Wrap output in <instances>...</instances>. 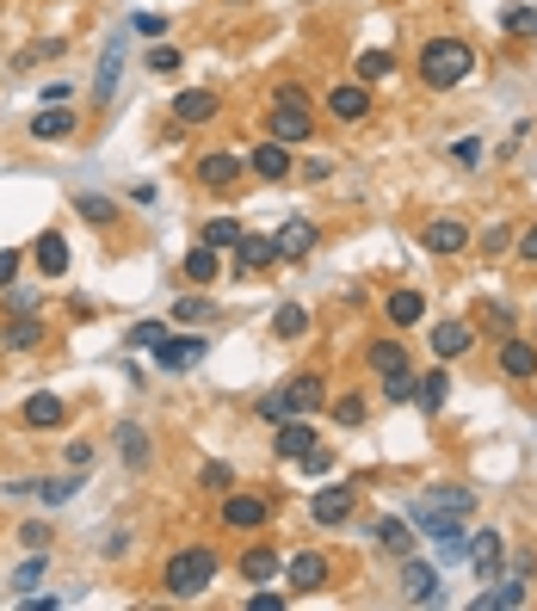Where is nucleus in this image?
Here are the masks:
<instances>
[{
	"label": "nucleus",
	"mask_w": 537,
	"mask_h": 611,
	"mask_svg": "<svg viewBox=\"0 0 537 611\" xmlns=\"http://www.w3.org/2000/svg\"><path fill=\"white\" fill-rule=\"evenodd\" d=\"M402 593H408V605H445L439 568H433V562H414V556H402Z\"/></svg>",
	"instance_id": "nucleus-8"
},
{
	"label": "nucleus",
	"mask_w": 537,
	"mask_h": 611,
	"mask_svg": "<svg viewBox=\"0 0 537 611\" xmlns=\"http://www.w3.org/2000/svg\"><path fill=\"white\" fill-rule=\"evenodd\" d=\"M62 414H68L62 395H31L25 402V426H62Z\"/></svg>",
	"instance_id": "nucleus-36"
},
{
	"label": "nucleus",
	"mask_w": 537,
	"mask_h": 611,
	"mask_svg": "<svg viewBox=\"0 0 537 611\" xmlns=\"http://www.w3.org/2000/svg\"><path fill=\"white\" fill-rule=\"evenodd\" d=\"M470 68H476V50L463 44V38H426L420 44V81L433 87V93L470 81Z\"/></svg>",
	"instance_id": "nucleus-2"
},
{
	"label": "nucleus",
	"mask_w": 537,
	"mask_h": 611,
	"mask_svg": "<svg viewBox=\"0 0 537 611\" xmlns=\"http://www.w3.org/2000/svg\"><path fill=\"white\" fill-rule=\"evenodd\" d=\"M278 574H284V556H278L272 544H254V550L241 556V581H254V587H266V581H278Z\"/></svg>",
	"instance_id": "nucleus-24"
},
{
	"label": "nucleus",
	"mask_w": 537,
	"mask_h": 611,
	"mask_svg": "<svg viewBox=\"0 0 537 611\" xmlns=\"http://www.w3.org/2000/svg\"><path fill=\"white\" fill-rule=\"evenodd\" d=\"M297 463H303L309 476H328V470H334V451H328V445H315V451H303Z\"/></svg>",
	"instance_id": "nucleus-50"
},
{
	"label": "nucleus",
	"mask_w": 537,
	"mask_h": 611,
	"mask_svg": "<svg viewBox=\"0 0 537 611\" xmlns=\"http://www.w3.org/2000/svg\"><path fill=\"white\" fill-rule=\"evenodd\" d=\"M365 365H371L377 377H389V371H408V346H402V340H371Z\"/></svg>",
	"instance_id": "nucleus-32"
},
{
	"label": "nucleus",
	"mask_w": 537,
	"mask_h": 611,
	"mask_svg": "<svg viewBox=\"0 0 537 611\" xmlns=\"http://www.w3.org/2000/svg\"><path fill=\"white\" fill-rule=\"evenodd\" d=\"M241 167H247L241 155H223V149H217V155H204V161L192 167V179H198L204 192H229V186H241Z\"/></svg>",
	"instance_id": "nucleus-12"
},
{
	"label": "nucleus",
	"mask_w": 537,
	"mask_h": 611,
	"mask_svg": "<svg viewBox=\"0 0 537 611\" xmlns=\"http://www.w3.org/2000/svg\"><path fill=\"white\" fill-rule=\"evenodd\" d=\"M124 340H130V346H136V352H142V346H149V352H155V346H161V340H167V328H161V321H136V328H130V334H124Z\"/></svg>",
	"instance_id": "nucleus-43"
},
{
	"label": "nucleus",
	"mask_w": 537,
	"mask_h": 611,
	"mask_svg": "<svg viewBox=\"0 0 537 611\" xmlns=\"http://www.w3.org/2000/svg\"><path fill=\"white\" fill-rule=\"evenodd\" d=\"M266 136H278V142H309L315 136V112H309V99H278L272 105V124H266Z\"/></svg>",
	"instance_id": "nucleus-6"
},
{
	"label": "nucleus",
	"mask_w": 537,
	"mask_h": 611,
	"mask_svg": "<svg viewBox=\"0 0 537 611\" xmlns=\"http://www.w3.org/2000/svg\"><path fill=\"white\" fill-rule=\"evenodd\" d=\"M328 118H334V124L371 118V87H365V81H340V87H328Z\"/></svg>",
	"instance_id": "nucleus-11"
},
{
	"label": "nucleus",
	"mask_w": 537,
	"mask_h": 611,
	"mask_svg": "<svg viewBox=\"0 0 537 611\" xmlns=\"http://www.w3.org/2000/svg\"><path fill=\"white\" fill-rule=\"evenodd\" d=\"M414 525H420V537H433V550H439V562H463L470 556V531H463V519L457 513H439V507H414Z\"/></svg>",
	"instance_id": "nucleus-3"
},
{
	"label": "nucleus",
	"mask_w": 537,
	"mask_h": 611,
	"mask_svg": "<svg viewBox=\"0 0 537 611\" xmlns=\"http://www.w3.org/2000/svg\"><path fill=\"white\" fill-rule=\"evenodd\" d=\"M500 377L531 383V377H537V340H525V334H507V340H500Z\"/></svg>",
	"instance_id": "nucleus-13"
},
{
	"label": "nucleus",
	"mask_w": 537,
	"mask_h": 611,
	"mask_svg": "<svg viewBox=\"0 0 537 611\" xmlns=\"http://www.w3.org/2000/svg\"><path fill=\"white\" fill-rule=\"evenodd\" d=\"M217 519H223L229 531H266V525H272V494L229 488V494H223V507H217Z\"/></svg>",
	"instance_id": "nucleus-4"
},
{
	"label": "nucleus",
	"mask_w": 537,
	"mask_h": 611,
	"mask_svg": "<svg viewBox=\"0 0 537 611\" xmlns=\"http://www.w3.org/2000/svg\"><path fill=\"white\" fill-rule=\"evenodd\" d=\"M470 562H476V574L494 587L500 581V568H507V544H500V531L488 525V531H470Z\"/></svg>",
	"instance_id": "nucleus-14"
},
{
	"label": "nucleus",
	"mask_w": 537,
	"mask_h": 611,
	"mask_svg": "<svg viewBox=\"0 0 537 611\" xmlns=\"http://www.w3.org/2000/svg\"><path fill=\"white\" fill-rule=\"evenodd\" d=\"M155 358H161L167 371H186V365H198V358H204V340H192V334H167V340L155 346Z\"/></svg>",
	"instance_id": "nucleus-26"
},
{
	"label": "nucleus",
	"mask_w": 537,
	"mask_h": 611,
	"mask_svg": "<svg viewBox=\"0 0 537 611\" xmlns=\"http://www.w3.org/2000/svg\"><path fill=\"white\" fill-rule=\"evenodd\" d=\"M507 247H513V229H507V223H488V229H482V254H488V260L507 254Z\"/></svg>",
	"instance_id": "nucleus-44"
},
{
	"label": "nucleus",
	"mask_w": 537,
	"mask_h": 611,
	"mask_svg": "<svg viewBox=\"0 0 537 611\" xmlns=\"http://www.w3.org/2000/svg\"><path fill=\"white\" fill-rule=\"evenodd\" d=\"M284 605V593H254V599H247V611H278Z\"/></svg>",
	"instance_id": "nucleus-59"
},
{
	"label": "nucleus",
	"mask_w": 537,
	"mask_h": 611,
	"mask_svg": "<svg viewBox=\"0 0 537 611\" xmlns=\"http://www.w3.org/2000/svg\"><path fill=\"white\" fill-rule=\"evenodd\" d=\"M81 488H87V482H81V470H75V476H44V482H13L7 494H38L44 507H62V500H75Z\"/></svg>",
	"instance_id": "nucleus-17"
},
{
	"label": "nucleus",
	"mask_w": 537,
	"mask_h": 611,
	"mask_svg": "<svg viewBox=\"0 0 537 611\" xmlns=\"http://www.w3.org/2000/svg\"><path fill=\"white\" fill-rule=\"evenodd\" d=\"M210 581H217V550H204V544L173 550L167 568H161V593H167V599H204Z\"/></svg>",
	"instance_id": "nucleus-1"
},
{
	"label": "nucleus",
	"mask_w": 537,
	"mask_h": 611,
	"mask_svg": "<svg viewBox=\"0 0 537 611\" xmlns=\"http://www.w3.org/2000/svg\"><path fill=\"white\" fill-rule=\"evenodd\" d=\"M284 395H291V414H315V408H328V377L303 371V377L284 383Z\"/></svg>",
	"instance_id": "nucleus-18"
},
{
	"label": "nucleus",
	"mask_w": 537,
	"mask_h": 611,
	"mask_svg": "<svg viewBox=\"0 0 537 611\" xmlns=\"http://www.w3.org/2000/svg\"><path fill=\"white\" fill-rule=\"evenodd\" d=\"M19 544L25 550H50V525H19Z\"/></svg>",
	"instance_id": "nucleus-52"
},
{
	"label": "nucleus",
	"mask_w": 537,
	"mask_h": 611,
	"mask_svg": "<svg viewBox=\"0 0 537 611\" xmlns=\"http://www.w3.org/2000/svg\"><path fill=\"white\" fill-rule=\"evenodd\" d=\"M124 56H130V44H124V38H105V50H99V68H93V99H99V105H112V99H118Z\"/></svg>",
	"instance_id": "nucleus-9"
},
{
	"label": "nucleus",
	"mask_w": 537,
	"mask_h": 611,
	"mask_svg": "<svg viewBox=\"0 0 537 611\" xmlns=\"http://www.w3.org/2000/svg\"><path fill=\"white\" fill-rule=\"evenodd\" d=\"M500 31H507V38H537V7H507L500 13Z\"/></svg>",
	"instance_id": "nucleus-40"
},
{
	"label": "nucleus",
	"mask_w": 537,
	"mask_h": 611,
	"mask_svg": "<svg viewBox=\"0 0 537 611\" xmlns=\"http://www.w3.org/2000/svg\"><path fill=\"white\" fill-rule=\"evenodd\" d=\"M272 241H278V260H309V254H315V241H321V229H315L309 217H291Z\"/></svg>",
	"instance_id": "nucleus-16"
},
{
	"label": "nucleus",
	"mask_w": 537,
	"mask_h": 611,
	"mask_svg": "<svg viewBox=\"0 0 537 611\" xmlns=\"http://www.w3.org/2000/svg\"><path fill=\"white\" fill-rule=\"evenodd\" d=\"M87 463H93V445L75 439V445H68V470H87Z\"/></svg>",
	"instance_id": "nucleus-56"
},
{
	"label": "nucleus",
	"mask_w": 537,
	"mask_h": 611,
	"mask_svg": "<svg viewBox=\"0 0 537 611\" xmlns=\"http://www.w3.org/2000/svg\"><path fill=\"white\" fill-rule=\"evenodd\" d=\"M371 537H377L389 556H414V531H408V519H396V513H383V519L371 525Z\"/></svg>",
	"instance_id": "nucleus-28"
},
{
	"label": "nucleus",
	"mask_w": 537,
	"mask_h": 611,
	"mask_svg": "<svg viewBox=\"0 0 537 611\" xmlns=\"http://www.w3.org/2000/svg\"><path fill=\"white\" fill-rule=\"evenodd\" d=\"M247 173H260L266 186H278V179H291V142H278V136H266L254 155H247Z\"/></svg>",
	"instance_id": "nucleus-15"
},
{
	"label": "nucleus",
	"mask_w": 537,
	"mask_h": 611,
	"mask_svg": "<svg viewBox=\"0 0 537 611\" xmlns=\"http://www.w3.org/2000/svg\"><path fill=\"white\" fill-rule=\"evenodd\" d=\"M352 513H358V488H346V482L315 488V494H309V519H315V525H328V531H334V525H346Z\"/></svg>",
	"instance_id": "nucleus-7"
},
{
	"label": "nucleus",
	"mask_w": 537,
	"mask_h": 611,
	"mask_svg": "<svg viewBox=\"0 0 537 611\" xmlns=\"http://www.w3.org/2000/svg\"><path fill=\"white\" fill-rule=\"evenodd\" d=\"M414 402H420L426 414H439V408L451 402V371H445V358H439V365H433V371H426V377L414 383Z\"/></svg>",
	"instance_id": "nucleus-25"
},
{
	"label": "nucleus",
	"mask_w": 537,
	"mask_h": 611,
	"mask_svg": "<svg viewBox=\"0 0 537 611\" xmlns=\"http://www.w3.org/2000/svg\"><path fill=\"white\" fill-rule=\"evenodd\" d=\"M210 494H229L235 488V470H229V463H204V476H198Z\"/></svg>",
	"instance_id": "nucleus-45"
},
{
	"label": "nucleus",
	"mask_w": 537,
	"mask_h": 611,
	"mask_svg": "<svg viewBox=\"0 0 537 611\" xmlns=\"http://www.w3.org/2000/svg\"><path fill=\"white\" fill-rule=\"evenodd\" d=\"M75 210H81L87 223H99V229H112V223H118V204H112V198H99V192H75Z\"/></svg>",
	"instance_id": "nucleus-37"
},
{
	"label": "nucleus",
	"mask_w": 537,
	"mask_h": 611,
	"mask_svg": "<svg viewBox=\"0 0 537 611\" xmlns=\"http://www.w3.org/2000/svg\"><path fill=\"white\" fill-rule=\"evenodd\" d=\"M44 562H50V550H31V562L13 574V593H31V587H38V581H44Z\"/></svg>",
	"instance_id": "nucleus-41"
},
{
	"label": "nucleus",
	"mask_w": 537,
	"mask_h": 611,
	"mask_svg": "<svg viewBox=\"0 0 537 611\" xmlns=\"http://www.w3.org/2000/svg\"><path fill=\"white\" fill-rule=\"evenodd\" d=\"M334 420H340V426H358V420H365V395H340V402H334Z\"/></svg>",
	"instance_id": "nucleus-48"
},
{
	"label": "nucleus",
	"mask_w": 537,
	"mask_h": 611,
	"mask_svg": "<svg viewBox=\"0 0 537 611\" xmlns=\"http://www.w3.org/2000/svg\"><path fill=\"white\" fill-rule=\"evenodd\" d=\"M383 309H389V321H396V328H414V321L426 315V297H420V291H389Z\"/></svg>",
	"instance_id": "nucleus-33"
},
{
	"label": "nucleus",
	"mask_w": 537,
	"mask_h": 611,
	"mask_svg": "<svg viewBox=\"0 0 537 611\" xmlns=\"http://www.w3.org/2000/svg\"><path fill=\"white\" fill-rule=\"evenodd\" d=\"M272 334H278V340H303V334H309V309H303V303H278Z\"/></svg>",
	"instance_id": "nucleus-34"
},
{
	"label": "nucleus",
	"mask_w": 537,
	"mask_h": 611,
	"mask_svg": "<svg viewBox=\"0 0 537 611\" xmlns=\"http://www.w3.org/2000/svg\"><path fill=\"white\" fill-rule=\"evenodd\" d=\"M420 247H426V254H439V260H457L463 247H470V229H463L457 217H433L420 229Z\"/></svg>",
	"instance_id": "nucleus-10"
},
{
	"label": "nucleus",
	"mask_w": 537,
	"mask_h": 611,
	"mask_svg": "<svg viewBox=\"0 0 537 611\" xmlns=\"http://www.w3.org/2000/svg\"><path fill=\"white\" fill-rule=\"evenodd\" d=\"M519 260H525V266H537V223L519 235Z\"/></svg>",
	"instance_id": "nucleus-57"
},
{
	"label": "nucleus",
	"mask_w": 537,
	"mask_h": 611,
	"mask_svg": "<svg viewBox=\"0 0 537 611\" xmlns=\"http://www.w3.org/2000/svg\"><path fill=\"white\" fill-rule=\"evenodd\" d=\"M118 457L130 463V470H142V463H149V457H155V445H149V433H142V426H136V420H124V426H118Z\"/></svg>",
	"instance_id": "nucleus-31"
},
{
	"label": "nucleus",
	"mask_w": 537,
	"mask_h": 611,
	"mask_svg": "<svg viewBox=\"0 0 537 611\" xmlns=\"http://www.w3.org/2000/svg\"><path fill=\"white\" fill-rule=\"evenodd\" d=\"M130 31H142V38H161L167 19H161V13H136V19H130Z\"/></svg>",
	"instance_id": "nucleus-54"
},
{
	"label": "nucleus",
	"mask_w": 537,
	"mask_h": 611,
	"mask_svg": "<svg viewBox=\"0 0 537 611\" xmlns=\"http://www.w3.org/2000/svg\"><path fill=\"white\" fill-rule=\"evenodd\" d=\"M383 395H389V402H414V377L408 371H389L383 377Z\"/></svg>",
	"instance_id": "nucleus-47"
},
{
	"label": "nucleus",
	"mask_w": 537,
	"mask_h": 611,
	"mask_svg": "<svg viewBox=\"0 0 537 611\" xmlns=\"http://www.w3.org/2000/svg\"><path fill=\"white\" fill-rule=\"evenodd\" d=\"M13 278H19V254H13V247H7V254H0V291H7Z\"/></svg>",
	"instance_id": "nucleus-58"
},
{
	"label": "nucleus",
	"mask_w": 537,
	"mask_h": 611,
	"mask_svg": "<svg viewBox=\"0 0 537 611\" xmlns=\"http://www.w3.org/2000/svg\"><path fill=\"white\" fill-rule=\"evenodd\" d=\"M173 321H210V297H179V309H173Z\"/></svg>",
	"instance_id": "nucleus-46"
},
{
	"label": "nucleus",
	"mask_w": 537,
	"mask_h": 611,
	"mask_svg": "<svg viewBox=\"0 0 537 611\" xmlns=\"http://www.w3.org/2000/svg\"><path fill=\"white\" fill-rule=\"evenodd\" d=\"M149 68H155V75H173V68H179V50H173V44L149 50Z\"/></svg>",
	"instance_id": "nucleus-53"
},
{
	"label": "nucleus",
	"mask_w": 537,
	"mask_h": 611,
	"mask_svg": "<svg viewBox=\"0 0 537 611\" xmlns=\"http://www.w3.org/2000/svg\"><path fill=\"white\" fill-rule=\"evenodd\" d=\"M470 346H476L470 321H439V328H433V358H445V365H451V358H463Z\"/></svg>",
	"instance_id": "nucleus-22"
},
{
	"label": "nucleus",
	"mask_w": 537,
	"mask_h": 611,
	"mask_svg": "<svg viewBox=\"0 0 537 611\" xmlns=\"http://www.w3.org/2000/svg\"><path fill=\"white\" fill-rule=\"evenodd\" d=\"M31 266H38L44 278H62V272H68V241H62L56 229H44L38 241H31Z\"/></svg>",
	"instance_id": "nucleus-23"
},
{
	"label": "nucleus",
	"mask_w": 537,
	"mask_h": 611,
	"mask_svg": "<svg viewBox=\"0 0 537 611\" xmlns=\"http://www.w3.org/2000/svg\"><path fill=\"white\" fill-rule=\"evenodd\" d=\"M38 99H44V105H68V99H75V87H68V81H50Z\"/></svg>",
	"instance_id": "nucleus-55"
},
{
	"label": "nucleus",
	"mask_w": 537,
	"mask_h": 611,
	"mask_svg": "<svg viewBox=\"0 0 537 611\" xmlns=\"http://www.w3.org/2000/svg\"><path fill=\"white\" fill-rule=\"evenodd\" d=\"M0 340H7L13 352H38V346H44V321H38V315H19V321H13V328L0 334Z\"/></svg>",
	"instance_id": "nucleus-35"
},
{
	"label": "nucleus",
	"mask_w": 537,
	"mask_h": 611,
	"mask_svg": "<svg viewBox=\"0 0 537 611\" xmlns=\"http://www.w3.org/2000/svg\"><path fill=\"white\" fill-rule=\"evenodd\" d=\"M217 112H223V99H217V93H204V87L173 93V118H179V124H210Z\"/></svg>",
	"instance_id": "nucleus-21"
},
{
	"label": "nucleus",
	"mask_w": 537,
	"mask_h": 611,
	"mask_svg": "<svg viewBox=\"0 0 537 611\" xmlns=\"http://www.w3.org/2000/svg\"><path fill=\"white\" fill-rule=\"evenodd\" d=\"M451 161L476 173V167H482V136H457V142H451Z\"/></svg>",
	"instance_id": "nucleus-42"
},
{
	"label": "nucleus",
	"mask_w": 537,
	"mask_h": 611,
	"mask_svg": "<svg viewBox=\"0 0 537 611\" xmlns=\"http://www.w3.org/2000/svg\"><path fill=\"white\" fill-rule=\"evenodd\" d=\"M31 136H38V142L75 136V112H68V105H38V118H31Z\"/></svg>",
	"instance_id": "nucleus-27"
},
{
	"label": "nucleus",
	"mask_w": 537,
	"mask_h": 611,
	"mask_svg": "<svg viewBox=\"0 0 537 611\" xmlns=\"http://www.w3.org/2000/svg\"><path fill=\"white\" fill-rule=\"evenodd\" d=\"M260 414H266V420H291V395H284V389L260 395Z\"/></svg>",
	"instance_id": "nucleus-51"
},
{
	"label": "nucleus",
	"mask_w": 537,
	"mask_h": 611,
	"mask_svg": "<svg viewBox=\"0 0 537 611\" xmlns=\"http://www.w3.org/2000/svg\"><path fill=\"white\" fill-rule=\"evenodd\" d=\"M272 451H278V457H303V451H315V426H309L303 414L278 420V433H272Z\"/></svg>",
	"instance_id": "nucleus-20"
},
{
	"label": "nucleus",
	"mask_w": 537,
	"mask_h": 611,
	"mask_svg": "<svg viewBox=\"0 0 537 611\" xmlns=\"http://www.w3.org/2000/svg\"><path fill=\"white\" fill-rule=\"evenodd\" d=\"M241 235H247V229H241L235 217H210V223L198 229V241H210V247H241Z\"/></svg>",
	"instance_id": "nucleus-38"
},
{
	"label": "nucleus",
	"mask_w": 537,
	"mask_h": 611,
	"mask_svg": "<svg viewBox=\"0 0 537 611\" xmlns=\"http://www.w3.org/2000/svg\"><path fill=\"white\" fill-rule=\"evenodd\" d=\"M383 75H396V56L389 50H358V81H383Z\"/></svg>",
	"instance_id": "nucleus-39"
},
{
	"label": "nucleus",
	"mask_w": 537,
	"mask_h": 611,
	"mask_svg": "<svg viewBox=\"0 0 537 611\" xmlns=\"http://www.w3.org/2000/svg\"><path fill=\"white\" fill-rule=\"evenodd\" d=\"M334 581V562L321 556V550H297V556H284V587L291 593H321Z\"/></svg>",
	"instance_id": "nucleus-5"
},
{
	"label": "nucleus",
	"mask_w": 537,
	"mask_h": 611,
	"mask_svg": "<svg viewBox=\"0 0 537 611\" xmlns=\"http://www.w3.org/2000/svg\"><path fill=\"white\" fill-rule=\"evenodd\" d=\"M38 303H44L38 291H19V284H7V309H13V315H38Z\"/></svg>",
	"instance_id": "nucleus-49"
},
{
	"label": "nucleus",
	"mask_w": 537,
	"mask_h": 611,
	"mask_svg": "<svg viewBox=\"0 0 537 611\" xmlns=\"http://www.w3.org/2000/svg\"><path fill=\"white\" fill-rule=\"evenodd\" d=\"M426 507H439V513H457V519H470V513H476V488H457V482H439L433 494H426Z\"/></svg>",
	"instance_id": "nucleus-30"
},
{
	"label": "nucleus",
	"mask_w": 537,
	"mask_h": 611,
	"mask_svg": "<svg viewBox=\"0 0 537 611\" xmlns=\"http://www.w3.org/2000/svg\"><path fill=\"white\" fill-rule=\"evenodd\" d=\"M272 260H278V241H272V235H241V247H235V278L266 272Z\"/></svg>",
	"instance_id": "nucleus-19"
},
{
	"label": "nucleus",
	"mask_w": 537,
	"mask_h": 611,
	"mask_svg": "<svg viewBox=\"0 0 537 611\" xmlns=\"http://www.w3.org/2000/svg\"><path fill=\"white\" fill-rule=\"evenodd\" d=\"M217 272H223V247L192 241V254H186V278H192V284H217Z\"/></svg>",
	"instance_id": "nucleus-29"
}]
</instances>
